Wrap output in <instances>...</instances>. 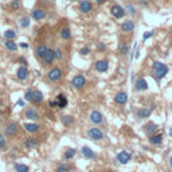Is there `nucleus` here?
<instances>
[{
  "label": "nucleus",
  "mask_w": 172,
  "mask_h": 172,
  "mask_svg": "<svg viewBox=\"0 0 172 172\" xmlns=\"http://www.w3.org/2000/svg\"><path fill=\"white\" fill-rule=\"evenodd\" d=\"M168 73V66L164 65L163 62H153V77L155 79L160 81L163 79Z\"/></svg>",
  "instance_id": "nucleus-1"
},
{
  "label": "nucleus",
  "mask_w": 172,
  "mask_h": 172,
  "mask_svg": "<svg viewBox=\"0 0 172 172\" xmlns=\"http://www.w3.org/2000/svg\"><path fill=\"white\" fill-rule=\"evenodd\" d=\"M110 14L113 15V18H116V19H123L126 15V10L124 7H121L120 4H114L110 8Z\"/></svg>",
  "instance_id": "nucleus-2"
},
{
  "label": "nucleus",
  "mask_w": 172,
  "mask_h": 172,
  "mask_svg": "<svg viewBox=\"0 0 172 172\" xmlns=\"http://www.w3.org/2000/svg\"><path fill=\"white\" fill-rule=\"evenodd\" d=\"M61 77H62V70L61 69H58V67L51 69V70L49 71V74H47L49 81H51V82H57V81L61 79Z\"/></svg>",
  "instance_id": "nucleus-3"
},
{
  "label": "nucleus",
  "mask_w": 172,
  "mask_h": 172,
  "mask_svg": "<svg viewBox=\"0 0 172 172\" xmlns=\"http://www.w3.org/2000/svg\"><path fill=\"white\" fill-rule=\"evenodd\" d=\"M86 83V78L85 76H82V74H78L73 78V81H71V85H73L76 89H82L83 86H85Z\"/></svg>",
  "instance_id": "nucleus-4"
},
{
  "label": "nucleus",
  "mask_w": 172,
  "mask_h": 172,
  "mask_svg": "<svg viewBox=\"0 0 172 172\" xmlns=\"http://www.w3.org/2000/svg\"><path fill=\"white\" fill-rule=\"evenodd\" d=\"M87 134L92 137V140H96V141L104 139V133H102V130L98 129V128H90V129L87 130Z\"/></svg>",
  "instance_id": "nucleus-5"
},
{
  "label": "nucleus",
  "mask_w": 172,
  "mask_h": 172,
  "mask_svg": "<svg viewBox=\"0 0 172 172\" xmlns=\"http://www.w3.org/2000/svg\"><path fill=\"white\" fill-rule=\"evenodd\" d=\"M94 67L98 73H105V71H108V69H109V62L106 61V59H99V61L96 62Z\"/></svg>",
  "instance_id": "nucleus-6"
},
{
  "label": "nucleus",
  "mask_w": 172,
  "mask_h": 172,
  "mask_svg": "<svg viewBox=\"0 0 172 172\" xmlns=\"http://www.w3.org/2000/svg\"><path fill=\"white\" fill-rule=\"evenodd\" d=\"M79 11L82 14H89L93 11V4L89 0H81L79 2Z\"/></svg>",
  "instance_id": "nucleus-7"
},
{
  "label": "nucleus",
  "mask_w": 172,
  "mask_h": 172,
  "mask_svg": "<svg viewBox=\"0 0 172 172\" xmlns=\"http://www.w3.org/2000/svg\"><path fill=\"white\" fill-rule=\"evenodd\" d=\"M90 121L93 124H101L104 121V116H102V113L99 110H93L90 113Z\"/></svg>",
  "instance_id": "nucleus-8"
},
{
  "label": "nucleus",
  "mask_w": 172,
  "mask_h": 172,
  "mask_svg": "<svg viewBox=\"0 0 172 172\" xmlns=\"http://www.w3.org/2000/svg\"><path fill=\"white\" fill-rule=\"evenodd\" d=\"M54 59H55V54H54V50H47L46 51V54H45V57L42 58V61H43V65H51L52 62H54Z\"/></svg>",
  "instance_id": "nucleus-9"
},
{
  "label": "nucleus",
  "mask_w": 172,
  "mask_h": 172,
  "mask_svg": "<svg viewBox=\"0 0 172 172\" xmlns=\"http://www.w3.org/2000/svg\"><path fill=\"white\" fill-rule=\"evenodd\" d=\"M148 89V82H147L144 78H139L134 83V90L136 92H143V90H147Z\"/></svg>",
  "instance_id": "nucleus-10"
},
{
  "label": "nucleus",
  "mask_w": 172,
  "mask_h": 172,
  "mask_svg": "<svg viewBox=\"0 0 172 172\" xmlns=\"http://www.w3.org/2000/svg\"><path fill=\"white\" fill-rule=\"evenodd\" d=\"M114 102L116 104H118V105H125L128 102V94L125 92L117 93L116 97H114Z\"/></svg>",
  "instance_id": "nucleus-11"
},
{
  "label": "nucleus",
  "mask_w": 172,
  "mask_h": 172,
  "mask_svg": "<svg viewBox=\"0 0 172 172\" xmlns=\"http://www.w3.org/2000/svg\"><path fill=\"white\" fill-rule=\"evenodd\" d=\"M24 117L29 118V120H39V113L34 108H29L24 112Z\"/></svg>",
  "instance_id": "nucleus-12"
},
{
  "label": "nucleus",
  "mask_w": 172,
  "mask_h": 172,
  "mask_svg": "<svg viewBox=\"0 0 172 172\" xmlns=\"http://www.w3.org/2000/svg\"><path fill=\"white\" fill-rule=\"evenodd\" d=\"M31 16H32L34 20H42L46 18V11L42 10V8H35L32 11V14H31Z\"/></svg>",
  "instance_id": "nucleus-13"
},
{
  "label": "nucleus",
  "mask_w": 172,
  "mask_h": 172,
  "mask_svg": "<svg viewBox=\"0 0 172 172\" xmlns=\"http://www.w3.org/2000/svg\"><path fill=\"white\" fill-rule=\"evenodd\" d=\"M27 77H29V69L26 66H20L16 71V78L19 81H24Z\"/></svg>",
  "instance_id": "nucleus-14"
},
{
  "label": "nucleus",
  "mask_w": 172,
  "mask_h": 172,
  "mask_svg": "<svg viewBox=\"0 0 172 172\" xmlns=\"http://www.w3.org/2000/svg\"><path fill=\"white\" fill-rule=\"evenodd\" d=\"M121 30L124 32H130V31L134 30V22L133 20H125L121 23Z\"/></svg>",
  "instance_id": "nucleus-15"
},
{
  "label": "nucleus",
  "mask_w": 172,
  "mask_h": 172,
  "mask_svg": "<svg viewBox=\"0 0 172 172\" xmlns=\"http://www.w3.org/2000/svg\"><path fill=\"white\" fill-rule=\"evenodd\" d=\"M18 133V124L16 123H10L5 128V134L7 136H15Z\"/></svg>",
  "instance_id": "nucleus-16"
},
{
  "label": "nucleus",
  "mask_w": 172,
  "mask_h": 172,
  "mask_svg": "<svg viewBox=\"0 0 172 172\" xmlns=\"http://www.w3.org/2000/svg\"><path fill=\"white\" fill-rule=\"evenodd\" d=\"M117 160L121 163V164H126L128 161L130 160V153L126 152V151H123L117 155Z\"/></svg>",
  "instance_id": "nucleus-17"
},
{
  "label": "nucleus",
  "mask_w": 172,
  "mask_h": 172,
  "mask_svg": "<svg viewBox=\"0 0 172 172\" xmlns=\"http://www.w3.org/2000/svg\"><path fill=\"white\" fill-rule=\"evenodd\" d=\"M42 101H43L42 92H39V90H34V94H32V98H31V102H32L34 105H38Z\"/></svg>",
  "instance_id": "nucleus-18"
},
{
  "label": "nucleus",
  "mask_w": 172,
  "mask_h": 172,
  "mask_svg": "<svg viewBox=\"0 0 172 172\" xmlns=\"http://www.w3.org/2000/svg\"><path fill=\"white\" fill-rule=\"evenodd\" d=\"M57 106L59 109H63V108H66L67 106V98L65 97V94H58L57 96Z\"/></svg>",
  "instance_id": "nucleus-19"
},
{
  "label": "nucleus",
  "mask_w": 172,
  "mask_h": 172,
  "mask_svg": "<svg viewBox=\"0 0 172 172\" xmlns=\"http://www.w3.org/2000/svg\"><path fill=\"white\" fill-rule=\"evenodd\" d=\"M143 129H144V132L148 133L149 136H151V134L156 133V130H157V125H156L155 123H148V124L145 125V126L143 128Z\"/></svg>",
  "instance_id": "nucleus-20"
},
{
  "label": "nucleus",
  "mask_w": 172,
  "mask_h": 172,
  "mask_svg": "<svg viewBox=\"0 0 172 172\" xmlns=\"http://www.w3.org/2000/svg\"><path fill=\"white\" fill-rule=\"evenodd\" d=\"M47 46H45V45H40L38 46V47L35 49V57L36 58H39V59H42L43 57H45V54H46V51H47Z\"/></svg>",
  "instance_id": "nucleus-21"
},
{
  "label": "nucleus",
  "mask_w": 172,
  "mask_h": 172,
  "mask_svg": "<svg viewBox=\"0 0 172 172\" xmlns=\"http://www.w3.org/2000/svg\"><path fill=\"white\" fill-rule=\"evenodd\" d=\"M59 35H61V38L63 40H69V39H71V31L67 27H63V29L59 30Z\"/></svg>",
  "instance_id": "nucleus-22"
},
{
  "label": "nucleus",
  "mask_w": 172,
  "mask_h": 172,
  "mask_svg": "<svg viewBox=\"0 0 172 172\" xmlns=\"http://www.w3.org/2000/svg\"><path fill=\"white\" fill-rule=\"evenodd\" d=\"M149 143L153 145H160L163 143V136L161 134H151L149 136Z\"/></svg>",
  "instance_id": "nucleus-23"
},
{
  "label": "nucleus",
  "mask_w": 172,
  "mask_h": 172,
  "mask_svg": "<svg viewBox=\"0 0 172 172\" xmlns=\"http://www.w3.org/2000/svg\"><path fill=\"white\" fill-rule=\"evenodd\" d=\"M81 152H82V155L85 156L86 159H96V153L92 151V149L89 148V147H82V149H81Z\"/></svg>",
  "instance_id": "nucleus-24"
},
{
  "label": "nucleus",
  "mask_w": 172,
  "mask_h": 172,
  "mask_svg": "<svg viewBox=\"0 0 172 172\" xmlns=\"http://www.w3.org/2000/svg\"><path fill=\"white\" fill-rule=\"evenodd\" d=\"M152 110L149 108H141L139 112H137V117L139 118H148L151 116Z\"/></svg>",
  "instance_id": "nucleus-25"
},
{
  "label": "nucleus",
  "mask_w": 172,
  "mask_h": 172,
  "mask_svg": "<svg viewBox=\"0 0 172 172\" xmlns=\"http://www.w3.org/2000/svg\"><path fill=\"white\" fill-rule=\"evenodd\" d=\"M5 49L8 50V51H16L18 50V47H19V46L16 45V43L14 42V39H10V40H5Z\"/></svg>",
  "instance_id": "nucleus-26"
},
{
  "label": "nucleus",
  "mask_w": 172,
  "mask_h": 172,
  "mask_svg": "<svg viewBox=\"0 0 172 172\" xmlns=\"http://www.w3.org/2000/svg\"><path fill=\"white\" fill-rule=\"evenodd\" d=\"M23 126H24V129L30 133H35L39 130V125H36V124H24Z\"/></svg>",
  "instance_id": "nucleus-27"
},
{
  "label": "nucleus",
  "mask_w": 172,
  "mask_h": 172,
  "mask_svg": "<svg viewBox=\"0 0 172 172\" xmlns=\"http://www.w3.org/2000/svg\"><path fill=\"white\" fill-rule=\"evenodd\" d=\"M3 36H4V39H5V40L15 39V38H16V32H15L14 30L8 29V30H5V31H4V34H3Z\"/></svg>",
  "instance_id": "nucleus-28"
},
{
  "label": "nucleus",
  "mask_w": 172,
  "mask_h": 172,
  "mask_svg": "<svg viewBox=\"0 0 172 172\" xmlns=\"http://www.w3.org/2000/svg\"><path fill=\"white\" fill-rule=\"evenodd\" d=\"M30 18L29 16H23V18H20V20H19V26L22 27V29H27V27H30Z\"/></svg>",
  "instance_id": "nucleus-29"
},
{
  "label": "nucleus",
  "mask_w": 172,
  "mask_h": 172,
  "mask_svg": "<svg viewBox=\"0 0 172 172\" xmlns=\"http://www.w3.org/2000/svg\"><path fill=\"white\" fill-rule=\"evenodd\" d=\"M61 121L65 126H70V125L74 123V118L71 117V116H63V117L61 118Z\"/></svg>",
  "instance_id": "nucleus-30"
},
{
  "label": "nucleus",
  "mask_w": 172,
  "mask_h": 172,
  "mask_svg": "<svg viewBox=\"0 0 172 172\" xmlns=\"http://www.w3.org/2000/svg\"><path fill=\"white\" fill-rule=\"evenodd\" d=\"M74 156H76V149H74V148H70V149H67V151L65 152L63 157H65V160H70V159H73Z\"/></svg>",
  "instance_id": "nucleus-31"
},
{
  "label": "nucleus",
  "mask_w": 172,
  "mask_h": 172,
  "mask_svg": "<svg viewBox=\"0 0 172 172\" xmlns=\"http://www.w3.org/2000/svg\"><path fill=\"white\" fill-rule=\"evenodd\" d=\"M15 171L16 172H29L30 171V168L27 167V165H24V164H15Z\"/></svg>",
  "instance_id": "nucleus-32"
},
{
  "label": "nucleus",
  "mask_w": 172,
  "mask_h": 172,
  "mask_svg": "<svg viewBox=\"0 0 172 172\" xmlns=\"http://www.w3.org/2000/svg\"><path fill=\"white\" fill-rule=\"evenodd\" d=\"M128 52H129V46H128L126 43H121L120 45V54L121 55H128Z\"/></svg>",
  "instance_id": "nucleus-33"
},
{
  "label": "nucleus",
  "mask_w": 172,
  "mask_h": 172,
  "mask_svg": "<svg viewBox=\"0 0 172 172\" xmlns=\"http://www.w3.org/2000/svg\"><path fill=\"white\" fill-rule=\"evenodd\" d=\"M5 145H7V141H5L4 134L0 133V151H3V149L5 148Z\"/></svg>",
  "instance_id": "nucleus-34"
},
{
  "label": "nucleus",
  "mask_w": 172,
  "mask_h": 172,
  "mask_svg": "<svg viewBox=\"0 0 172 172\" xmlns=\"http://www.w3.org/2000/svg\"><path fill=\"white\" fill-rule=\"evenodd\" d=\"M36 144H38V141H36L35 139H29L26 141V147H27V148H32V147H35Z\"/></svg>",
  "instance_id": "nucleus-35"
},
{
  "label": "nucleus",
  "mask_w": 172,
  "mask_h": 172,
  "mask_svg": "<svg viewBox=\"0 0 172 172\" xmlns=\"http://www.w3.org/2000/svg\"><path fill=\"white\" fill-rule=\"evenodd\" d=\"M54 54H55V59H58V61H61V59L63 58V55H62V50L59 47H57L54 50Z\"/></svg>",
  "instance_id": "nucleus-36"
},
{
  "label": "nucleus",
  "mask_w": 172,
  "mask_h": 172,
  "mask_svg": "<svg viewBox=\"0 0 172 172\" xmlns=\"http://www.w3.org/2000/svg\"><path fill=\"white\" fill-rule=\"evenodd\" d=\"M32 94H34V90H32V89H29L26 93H24V99H27V101H31V98H32Z\"/></svg>",
  "instance_id": "nucleus-37"
},
{
  "label": "nucleus",
  "mask_w": 172,
  "mask_h": 172,
  "mask_svg": "<svg viewBox=\"0 0 172 172\" xmlns=\"http://www.w3.org/2000/svg\"><path fill=\"white\" fill-rule=\"evenodd\" d=\"M57 172H69V165H66V164H61V165L58 167Z\"/></svg>",
  "instance_id": "nucleus-38"
},
{
  "label": "nucleus",
  "mask_w": 172,
  "mask_h": 172,
  "mask_svg": "<svg viewBox=\"0 0 172 172\" xmlns=\"http://www.w3.org/2000/svg\"><path fill=\"white\" fill-rule=\"evenodd\" d=\"M11 7H12V10H18V8H20V2L19 0H14L12 4H11Z\"/></svg>",
  "instance_id": "nucleus-39"
},
{
  "label": "nucleus",
  "mask_w": 172,
  "mask_h": 172,
  "mask_svg": "<svg viewBox=\"0 0 172 172\" xmlns=\"http://www.w3.org/2000/svg\"><path fill=\"white\" fill-rule=\"evenodd\" d=\"M152 36H153V31H148V32H147V34H144V35H143V40H144V42H145L147 39L152 38Z\"/></svg>",
  "instance_id": "nucleus-40"
},
{
  "label": "nucleus",
  "mask_w": 172,
  "mask_h": 172,
  "mask_svg": "<svg viewBox=\"0 0 172 172\" xmlns=\"http://www.w3.org/2000/svg\"><path fill=\"white\" fill-rule=\"evenodd\" d=\"M125 10H128V11H129V14L130 15H134V14H136V10H134V7H133V5H128V7L126 8H125Z\"/></svg>",
  "instance_id": "nucleus-41"
},
{
  "label": "nucleus",
  "mask_w": 172,
  "mask_h": 172,
  "mask_svg": "<svg viewBox=\"0 0 172 172\" xmlns=\"http://www.w3.org/2000/svg\"><path fill=\"white\" fill-rule=\"evenodd\" d=\"M89 52H90V50L87 49V47H83V49L79 50V54H82V55H87Z\"/></svg>",
  "instance_id": "nucleus-42"
},
{
  "label": "nucleus",
  "mask_w": 172,
  "mask_h": 172,
  "mask_svg": "<svg viewBox=\"0 0 172 172\" xmlns=\"http://www.w3.org/2000/svg\"><path fill=\"white\" fill-rule=\"evenodd\" d=\"M20 47H22V49H29V43H26V42H20Z\"/></svg>",
  "instance_id": "nucleus-43"
},
{
  "label": "nucleus",
  "mask_w": 172,
  "mask_h": 172,
  "mask_svg": "<svg viewBox=\"0 0 172 172\" xmlns=\"http://www.w3.org/2000/svg\"><path fill=\"white\" fill-rule=\"evenodd\" d=\"M19 61H20V62H22V63H23V65H27V62H26V59H24L23 57H20V58H19Z\"/></svg>",
  "instance_id": "nucleus-44"
},
{
  "label": "nucleus",
  "mask_w": 172,
  "mask_h": 172,
  "mask_svg": "<svg viewBox=\"0 0 172 172\" xmlns=\"http://www.w3.org/2000/svg\"><path fill=\"white\" fill-rule=\"evenodd\" d=\"M98 50H105V45H98Z\"/></svg>",
  "instance_id": "nucleus-45"
},
{
  "label": "nucleus",
  "mask_w": 172,
  "mask_h": 172,
  "mask_svg": "<svg viewBox=\"0 0 172 172\" xmlns=\"http://www.w3.org/2000/svg\"><path fill=\"white\" fill-rule=\"evenodd\" d=\"M50 106H57V102H55V101H51V102H50Z\"/></svg>",
  "instance_id": "nucleus-46"
},
{
  "label": "nucleus",
  "mask_w": 172,
  "mask_h": 172,
  "mask_svg": "<svg viewBox=\"0 0 172 172\" xmlns=\"http://www.w3.org/2000/svg\"><path fill=\"white\" fill-rule=\"evenodd\" d=\"M96 2H97V3H98V4H102V3H105V2H106V0H96Z\"/></svg>",
  "instance_id": "nucleus-47"
},
{
  "label": "nucleus",
  "mask_w": 172,
  "mask_h": 172,
  "mask_svg": "<svg viewBox=\"0 0 172 172\" xmlns=\"http://www.w3.org/2000/svg\"><path fill=\"white\" fill-rule=\"evenodd\" d=\"M170 136L172 137V128H171V129H170Z\"/></svg>",
  "instance_id": "nucleus-48"
},
{
  "label": "nucleus",
  "mask_w": 172,
  "mask_h": 172,
  "mask_svg": "<svg viewBox=\"0 0 172 172\" xmlns=\"http://www.w3.org/2000/svg\"><path fill=\"white\" fill-rule=\"evenodd\" d=\"M170 164H171V167H172V159H171V160H170Z\"/></svg>",
  "instance_id": "nucleus-49"
}]
</instances>
